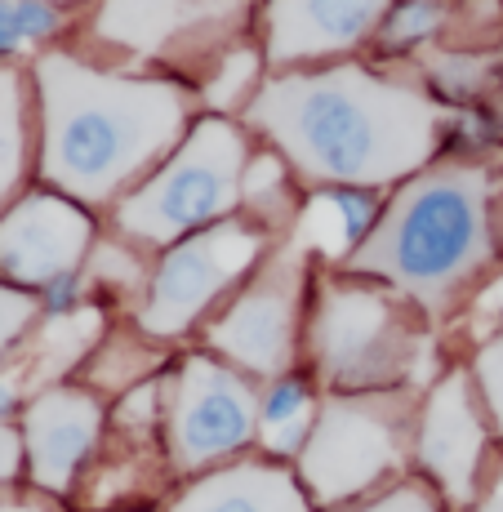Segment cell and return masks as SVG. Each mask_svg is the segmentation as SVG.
Here are the masks:
<instances>
[{
    "label": "cell",
    "mask_w": 503,
    "mask_h": 512,
    "mask_svg": "<svg viewBox=\"0 0 503 512\" xmlns=\"http://www.w3.org/2000/svg\"><path fill=\"white\" fill-rule=\"evenodd\" d=\"M472 303H477V312H486V317H499V312H503V272H499V277L490 281Z\"/></svg>",
    "instance_id": "4dcf8cb0"
},
{
    "label": "cell",
    "mask_w": 503,
    "mask_h": 512,
    "mask_svg": "<svg viewBox=\"0 0 503 512\" xmlns=\"http://www.w3.org/2000/svg\"><path fill=\"white\" fill-rule=\"evenodd\" d=\"M290 165L281 161V156L272 152V147H263V152L250 156V165H245V179H241V214L245 219H254L263 232L272 236H290L294 219H299V205L294 201V179H290Z\"/></svg>",
    "instance_id": "ac0fdd59"
},
{
    "label": "cell",
    "mask_w": 503,
    "mask_h": 512,
    "mask_svg": "<svg viewBox=\"0 0 503 512\" xmlns=\"http://www.w3.org/2000/svg\"><path fill=\"white\" fill-rule=\"evenodd\" d=\"M503 263V170L490 161H432L383 201L370 241L343 272L388 285L428 321L455 317Z\"/></svg>",
    "instance_id": "3957f363"
},
{
    "label": "cell",
    "mask_w": 503,
    "mask_h": 512,
    "mask_svg": "<svg viewBox=\"0 0 503 512\" xmlns=\"http://www.w3.org/2000/svg\"><path fill=\"white\" fill-rule=\"evenodd\" d=\"M0 512H58V508L41 504V499H0Z\"/></svg>",
    "instance_id": "1f68e13d"
},
{
    "label": "cell",
    "mask_w": 503,
    "mask_h": 512,
    "mask_svg": "<svg viewBox=\"0 0 503 512\" xmlns=\"http://www.w3.org/2000/svg\"><path fill=\"white\" fill-rule=\"evenodd\" d=\"M103 428L107 410L90 383H49L32 392L23 406V423H18L32 486L49 499L72 495L103 441Z\"/></svg>",
    "instance_id": "7c38bea8"
},
{
    "label": "cell",
    "mask_w": 503,
    "mask_h": 512,
    "mask_svg": "<svg viewBox=\"0 0 503 512\" xmlns=\"http://www.w3.org/2000/svg\"><path fill=\"white\" fill-rule=\"evenodd\" d=\"M330 512H446V499L437 495V486L423 477H401L397 486L379 490V495L361 499L348 508H330Z\"/></svg>",
    "instance_id": "cb8c5ba5"
},
{
    "label": "cell",
    "mask_w": 503,
    "mask_h": 512,
    "mask_svg": "<svg viewBox=\"0 0 503 512\" xmlns=\"http://www.w3.org/2000/svg\"><path fill=\"white\" fill-rule=\"evenodd\" d=\"M23 49H32L23 27V9H18V0H0V63L18 58Z\"/></svg>",
    "instance_id": "4316f807"
},
{
    "label": "cell",
    "mask_w": 503,
    "mask_h": 512,
    "mask_svg": "<svg viewBox=\"0 0 503 512\" xmlns=\"http://www.w3.org/2000/svg\"><path fill=\"white\" fill-rule=\"evenodd\" d=\"M446 18V0H392L374 45H379L383 58H406L428 41H437L446 32Z\"/></svg>",
    "instance_id": "7402d4cb"
},
{
    "label": "cell",
    "mask_w": 503,
    "mask_h": 512,
    "mask_svg": "<svg viewBox=\"0 0 503 512\" xmlns=\"http://www.w3.org/2000/svg\"><path fill=\"white\" fill-rule=\"evenodd\" d=\"M165 512H312L299 472L281 459H232L201 477H187Z\"/></svg>",
    "instance_id": "9a60e30c"
},
{
    "label": "cell",
    "mask_w": 503,
    "mask_h": 512,
    "mask_svg": "<svg viewBox=\"0 0 503 512\" xmlns=\"http://www.w3.org/2000/svg\"><path fill=\"white\" fill-rule=\"evenodd\" d=\"M245 0H98L94 41L130 58H174L192 41L214 45V23H236ZM214 54H228L214 45Z\"/></svg>",
    "instance_id": "5bb4252c"
},
{
    "label": "cell",
    "mask_w": 503,
    "mask_h": 512,
    "mask_svg": "<svg viewBox=\"0 0 503 512\" xmlns=\"http://www.w3.org/2000/svg\"><path fill=\"white\" fill-rule=\"evenodd\" d=\"M392 0H263V58L276 72L348 63L379 36Z\"/></svg>",
    "instance_id": "4fadbf2b"
},
{
    "label": "cell",
    "mask_w": 503,
    "mask_h": 512,
    "mask_svg": "<svg viewBox=\"0 0 503 512\" xmlns=\"http://www.w3.org/2000/svg\"><path fill=\"white\" fill-rule=\"evenodd\" d=\"M27 472V450H23V432L14 423H0V490L14 486Z\"/></svg>",
    "instance_id": "83f0119b"
},
{
    "label": "cell",
    "mask_w": 503,
    "mask_h": 512,
    "mask_svg": "<svg viewBox=\"0 0 503 512\" xmlns=\"http://www.w3.org/2000/svg\"><path fill=\"white\" fill-rule=\"evenodd\" d=\"M27 392L14 383V374L0 370V423H14V415H23Z\"/></svg>",
    "instance_id": "f1b7e54d"
},
{
    "label": "cell",
    "mask_w": 503,
    "mask_h": 512,
    "mask_svg": "<svg viewBox=\"0 0 503 512\" xmlns=\"http://www.w3.org/2000/svg\"><path fill=\"white\" fill-rule=\"evenodd\" d=\"M272 250L276 236L263 232L245 214H232L214 228L183 236L179 245L161 250L152 277H147V290L134 312L138 334H147L152 343L192 334L214 308H223L259 272V263Z\"/></svg>",
    "instance_id": "52a82bcc"
},
{
    "label": "cell",
    "mask_w": 503,
    "mask_h": 512,
    "mask_svg": "<svg viewBox=\"0 0 503 512\" xmlns=\"http://www.w3.org/2000/svg\"><path fill=\"white\" fill-rule=\"evenodd\" d=\"M36 317H41V299L0 281V361L14 357L23 334L36 326Z\"/></svg>",
    "instance_id": "484cf974"
},
{
    "label": "cell",
    "mask_w": 503,
    "mask_h": 512,
    "mask_svg": "<svg viewBox=\"0 0 503 512\" xmlns=\"http://www.w3.org/2000/svg\"><path fill=\"white\" fill-rule=\"evenodd\" d=\"M94 245V214L81 201L54 187H32L0 210V281L41 294L58 277L85 272Z\"/></svg>",
    "instance_id": "8fae6325"
},
{
    "label": "cell",
    "mask_w": 503,
    "mask_h": 512,
    "mask_svg": "<svg viewBox=\"0 0 503 512\" xmlns=\"http://www.w3.org/2000/svg\"><path fill=\"white\" fill-rule=\"evenodd\" d=\"M259 437V388L214 352H187L165 374V464L179 477H201L241 459Z\"/></svg>",
    "instance_id": "9c48e42d"
},
{
    "label": "cell",
    "mask_w": 503,
    "mask_h": 512,
    "mask_svg": "<svg viewBox=\"0 0 503 512\" xmlns=\"http://www.w3.org/2000/svg\"><path fill=\"white\" fill-rule=\"evenodd\" d=\"M54 5H67V0H54Z\"/></svg>",
    "instance_id": "d6a6232c"
},
{
    "label": "cell",
    "mask_w": 503,
    "mask_h": 512,
    "mask_svg": "<svg viewBox=\"0 0 503 512\" xmlns=\"http://www.w3.org/2000/svg\"><path fill=\"white\" fill-rule=\"evenodd\" d=\"M379 219L383 201L370 187H317L312 196H303L299 219L285 241H294L308 259H321L325 268H343L370 241Z\"/></svg>",
    "instance_id": "2e32d148"
},
{
    "label": "cell",
    "mask_w": 503,
    "mask_h": 512,
    "mask_svg": "<svg viewBox=\"0 0 503 512\" xmlns=\"http://www.w3.org/2000/svg\"><path fill=\"white\" fill-rule=\"evenodd\" d=\"M419 388L401 392H321V410L303 455L294 459L312 504L348 508L388 490L406 477L414 459V419H419Z\"/></svg>",
    "instance_id": "8992f818"
},
{
    "label": "cell",
    "mask_w": 503,
    "mask_h": 512,
    "mask_svg": "<svg viewBox=\"0 0 503 512\" xmlns=\"http://www.w3.org/2000/svg\"><path fill=\"white\" fill-rule=\"evenodd\" d=\"M85 277L103 281V285H116V290H138V285L147 290V277H152V272H143L138 245L121 241V236H107V241L94 245V263H90Z\"/></svg>",
    "instance_id": "603a6c76"
},
{
    "label": "cell",
    "mask_w": 503,
    "mask_h": 512,
    "mask_svg": "<svg viewBox=\"0 0 503 512\" xmlns=\"http://www.w3.org/2000/svg\"><path fill=\"white\" fill-rule=\"evenodd\" d=\"M254 156L232 116H196L183 143L112 205V228L138 250H170L183 236L241 214V179Z\"/></svg>",
    "instance_id": "5b68a950"
},
{
    "label": "cell",
    "mask_w": 503,
    "mask_h": 512,
    "mask_svg": "<svg viewBox=\"0 0 503 512\" xmlns=\"http://www.w3.org/2000/svg\"><path fill=\"white\" fill-rule=\"evenodd\" d=\"M472 379H477V392H481V401H486L490 423H495V432L503 437V326L477 348V357H472Z\"/></svg>",
    "instance_id": "d4e9b609"
},
{
    "label": "cell",
    "mask_w": 503,
    "mask_h": 512,
    "mask_svg": "<svg viewBox=\"0 0 503 512\" xmlns=\"http://www.w3.org/2000/svg\"><path fill=\"white\" fill-rule=\"evenodd\" d=\"M27 81L18 67L0 63V210L14 201L18 183L27 174Z\"/></svg>",
    "instance_id": "d6986e66"
},
{
    "label": "cell",
    "mask_w": 503,
    "mask_h": 512,
    "mask_svg": "<svg viewBox=\"0 0 503 512\" xmlns=\"http://www.w3.org/2000/svg\"><path fill=\"white\" fill-rule=\"evenodd\" d=\"M495 54H437L428 63L423 58V90L437 103H486L490 85H495Z\"/></svg>",
    "instance_id": "44dd1931"
},
{
    "label": "cell",
    "mask_w": 503,
    "mask_h": 512,
    "mask_svg": "<svg viewBox=\"0 0 503 512\" xmlns=\"http://www.w3.org/2000/svg\"><path fill=\"white\" fill-rule=\"evenodd\" d=\"M321 410V388L312 374L290 370L259 392V450L268 459H299Z\"/></svg>",
    "instance_id": "e0dca14e"
},
{
    "label": "cell",
    "mask_w": 503,
    "mask_h": 512,
    "mask_svg": "<svg viewBox=\"0 0 503 512\" xmlns=\"http://www.w3.org/2000/svg\"><path fill=\"white\" fill-rule=\"evenodd\" d=\"M432 321L388 285L343 268L312 272L303 361L321 392H401L428 388Z\"/></svg>",
    "instance_id": "277c9868"
},
{
    "label": "cell",
    "mask_w": 503,
    "mask_h": 512,
    "mask_svg": "<svg viewBox=\"0 0 503 512\" xmlns=\"http://www.w3.org/2000/svg\"><path fill=\"white\" fill-rule=\"evenodd\" d=\"M312 259L294 241L276 245L250 281L205 321V352L250 379H281L303 357Z\"/></svg>",
    "instance_id": "ba28073f"
},
{
    "label": "cell",
    "mask_w": 503,
    "mask_h": 512,
    "mask_svg": "<svg viewBox=\"0 0 503 512\" xmlns=\"http://www.w3.org/2000/svg\"><path fill=\"white\" fill-rule=\"evenodd\" d=\"M490 432L495 423L486 415L472 370H441L423 388L414 419V464L450 508H472L481 499Z\"/></svg>",
    "instance_id": "30bf717a"
},
{
    "label": "cell",
    "mask_w": 503,
    "mask_h": 512,
    "mask_svg": "<svg viewBox=\"0 0 503 512\" xmlns=\"http://www.w3.org/2000/svg\"><path fill=\"white\" fill-rule=\"evenodd\" d=\"M134 512H143V508H134Z\"/></svg>",
    "instance_id": "836d02e7"
},
{
    "label": "cell",
    "mask_w": 503,
    "mask_h": 512,
    "mask_svg": "<svg viewBox=\"0 0 503 512\" xmlns=\"http://www.w3.org/2000/svg\"><path fill=\"white\" fill-rule=\"evenodd\" d=\"M472 512H503V455H499V464L486 472V486H481V499L472 504Z\"/></svg>",
    "instance_id": "f546056e"
},
{
    "label": "cell",
    "mask_w": 503,
    "mask_h": 512,
    "mask_svg": "<svg viewBox=\"0 0 503 512\" xmlns=\"http://www.w3.org/2000/svg\"><path fill=\"white\" fill-rule=\"evenodd\" d=\"M241 121L299 179L370 192L423 174L450 130L423 85L352 58L268 76Z\"/></svg>",
    "instance_id": "6da1fadb"
},
{
    "label": "cell",
    "mask_w": 503,
    "mask_h": 512,
    "mask_svg": "<svg viewBox=\"0 0 503 512\" xmlns=\"http://www.w3.org/2000/svg\"><path fill=\"white\" fill-rule=\"evenodd\" d=\"M36 174L45 187L94 205H116L192 130L183 81L98 67L72 49L32 63Z\"/></svg>",
    "instance_id": "7a4b0ae2"
},
{
    "label": "cell",
    "mask_w": 503,
    "mask_h": 512,
    "mask_svg": "<svg viewBox=\"0 0 503 512\" xmlns=\"http://www.w3.org/2000/svg\"><path fill=\"white\" fill-rule=\"evenodd\" d=\"M263 49L254 45H232L228 54H219V63L210 67V76L201 81V98L214 107V116L245 112L254 103V94L263 90Z\"/></svg>",
    "instance_id": "ffe728a7"
}]
</instances>
